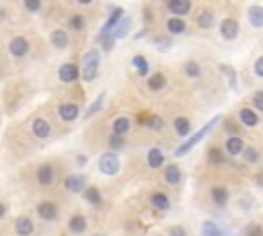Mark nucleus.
I'll return each instance as SVG.
<instances>
[{"label":"nucleus","mask_w":263,"mask_h":236,"mask_svg":"<svg viewBox=\"0 0 263 236\" xmlns=\"http://www.w3.org/2000/svg\"><path fill=\"white\" fill-rule=\"evenodd\" d=\"M99 64H101V55L97 49H89L85 55H82V64H80V76L82 80L93 82L99 74Z\"/></svg>","instance_id":"f257e3e1"},{"label":"nucleus","mask_w":263,"mask_h":236,"mask_svg":"<svg viewBox=\"0 0 263 236\" xmlns=\"http://www.w3.org/2000/svg\"><path fill=\"white\" fill-rule=\"evenodd\" d=\"M218 121H220V115H216L214 119H210V121H208L206 126H204L202 130H200V132H196V134H193V136L189 138V140H187L185 144H181V146H179V148L175 150V156H183V154H187V152H189V150H191L193 146H198V144H200V142L204 140V138H206L208 134L212 132V128L216 126Z\"/></svg>","instance_id":"f03ea898"},{"label":"nucleus","mask_w":263,"mask_h":236,"mask_svg":"<svg viewBox=\"0 0 263 236\" xmlns=\"http://www.w3.org/2000/svg\"><path fill=\"white\" fill-rule=\"evenodd\" d=\"M99 171L107 177H113L119 173V158L115 152H103L99 156Z\"/></svg>","instance_id":"7ed1b4c3"},{"label":"nucleus","mask_w":263,"mask_h":236,"mask_svg":"<svg viewBox=\"0 0 263 236\" xmlns=\"http://www.w3.org/2000/svg\"><path fill=\"white\" fill-rule=\"evenodd\" d=\"M8 51H10L12 58H25V55L29 53V41H27L25 37H12Z\"/></svg>","instance_id":"20e7f679"},{"label":"nucleus","mask_w":263,"mask_h":236,"mask_svg":"<svg viewBox=\"0 0 263 236\" xmlns=\"http://www.w3.org/2000/svg\"><path fill=\"white\" fill-rule=\"evenodd\" d=\"M239 21L237 19H224L222 23H220V35H222L226 41H232V39H237V35H239Z\"/></svg>","instance_id":"39448f33"},{"label":"nucleus","mask_w":263,"mask_h":236,"mask_svg":"<svg viewBox=\"0 0 263 236\" xmlns=\"http://www.w3.org/2000/svg\"><path fill=\"white\" fill-rule=\"evenodd\" d=\"M58 78L62 82H74L80 78V68L76 64H70V62H66L60 66V70H58Z\"/></svg>","instance_id":"423d86ee"},{"label":"nucleus","mask_w":263,"mask_h":236,"mask_svg":"<svg viewBox=\"0 0 263 236\" xmlns=\"http://www.w3.org/2000/svg\"><path fill=\"white\" fill-rule=\"evenodd\" d=\"M167 8L173 17H185L191 10V0H167Z\"/></svg>","instance_id":"0eeeda50"},{"label":"nucleus","mask_w":263,"mask_h":236,"mask_svg":"<svg viewBox=\"0 0 263 236\" xmlns=\"http://www.w3.org/2000/svg\"><path fill=\"white\" fill-rule=\"evenodd\" d=\"M31 132L35 138H39V140H46V138H50V134H52V126H50V121L37 117L31 123Z\"/></svg>","instance_id":"6e6552de"},{"label":"nucleus","mask_w":263,"mask_h":236,"mask_svg":"<svg viewBox=\"0 0 263 236\" xmlns=\"http://www.w3.org/2000/svg\"><path fill=\"white\" fill-rule=\"evenodd\" d=\"M58 115L62 121H74L80 115V109L76 103H64L58 107Z\"/></svg>","instance_id":"1a4fd4ad"},{"label":"nucleus","mask_w":263,"mask_h":236,"mask_svg":"<svg viewBox=\"0 0 263 236\" xmlns=\"http://www.w3.org/2000/svg\"><path fill=\"white\" fill-rule=\"evenodd\" d=\"M123 12H126V10H123L121 6H115V10H113L111 15H109V19L105 21V25H103V29H101V33H99V35H107V33H111V31L115 29V25L123 19Z\"/></svg>","instance_id":"9d476101"},{"label":"nucleus","mask_w":263,"mask_h":236,"mask_svg":"<svg viewBox=\"0 0 263 236\" xmlns=\"http://www.w3.org/2000/svg\"><path fill=\"white\" fill-rule=\"evenodd\" d=\"M37 214L41 220H56L58 218V205L52 201H41L37 205Z\"/></svg>","instance_id":"9b49d317"},{"label":"nucleus","mask_w":263,"mask_h":236,"mask_svg":"<svg viewBox=\"0 0 263 236\" xmlns=\"http://www.w3.org/2000/svg\"><path fill=\"white\" fill-rule=\"evenodd\" d=\"M243 150H245V142H243L241 136H230L228 140H226V152H228L230 156L243 154Z\"/></svg>","instance_id":"f8f14e48"},{"label":"nucleus","mask_w":263,"mask_h":236,"mask_svg":"<svg viewBox=\"0 0 263 236\" xmlns=\"http://www.w3.org/2000/svg\"><path fill=\"white\" fill-rule=\"evenodd\" d=\"M35 177H37L39 185H52L53 183V169L50 164H41L37 169V173H35Z\"/></svg>","instance_id":"ddd939ff"},{"label":"nucleus","mask_w":263,"mask_h":236,"mask_svg":"<svg viewBox=\"0 0 263 236\" xmlns=\"http://www.w3.org/2000/svg\"><path fill=\"white\" fill-rule=\"evenodd\" d=\"M15 230L21 236H31L33 234V222H31V218H27V216L17 218L15 220Z\"/></svg>","instance_id":"4468645a"},{"label":"nucleus","mask_w":263,"mask_h":236,"mask_svg":"<svg viewBox=\"0 0 263 236\" xmlns=\"http://www.w3.org/2000/svg\"><path fill=\"white\" fill-rule=\"evenodd\" d=\"M239 119L243 121V126H247V128H255L257 123H259L257 113H255L253 109H249V107H243V109L239 111Z\"/></svg>","instance_id":"2eb2a0df"},{"label":"nucleus","mask_w":263,"mask_h":236,"mask_svg":"<svg viewBox=\"0 0 263 236\" xmlns=\"http://www.w3.org/2000/svg\"><path fill=\"white\" fill-rule=\"evenodd\" d=\"M50 41H52V46L56 47V49H66V47H68V44H70V39H68L66 31H62V29L52 31V35H50Z\"/></svg>","instance_id":"dca6fc26"},{"label":"nucleus","mask_w":263,"mask_h":236,"mask_svg":"<svg viewBox=\"0 0 263 236\" xmlns=\"http://www.w3.org/2000/svg\"><path fill=\"white\" fill-rule=\"evenodd\" d=\"M150 203H152V207H155V210H158V212H167L169 207H171V199L164 195V193H152Z\"/></svg>","instance_id":"f3484780"},{"label":"nucleus","mask_w":263,"mask_h":236,"mask_svg":"<svg viewBox=\"0 0 263 236\" xmlns=\"http://www.w3.org/2000/svg\"><path fill=\"white\" fill-rule=\"evenodd\" d=\"M64 187L70 191V193H80L82 189H85V177H80V175L68 177L66 181H64Z\"/></svg>","instance_id":"a211bd4d"},{"label":"nucleus","mask_w":263,"mask_h":236,"mask_svg":"<svg viewBox=\"0 0 263 236\" xmlns=\"http://www.w3.org/2000/svg\"><path fill=\"white\" fill-rule=\"evenodd\" d=\"M247 17H249V23H251V27H255V29H261L263 27V6H251L247 12Z\"/></svg>","instance_id":"6ab92c4d"},{"label":"nucleus","mask_w":263,"mask_h":236,"mask_svg":"<svg viewBox=\"0 0 263 236\" xmlns=\"http://www.w3.org/2000/svg\"><path fill=\"white\" fill-rule=\"evenodd\" d=\"M164 181L169 185H179L181 183V169H179L177 164H169L167 169H164Z\"/></svg>","instance_id":"aec40b11"},{"label":"nucleus","mask_w":263,"mask_h":236,"mask_svg":"<svg viewBox=\"0 0 263 236\" xmlns=\"http://www.w3.org/2000/svg\"><path fill=\"white\" fill-rule=\"evenodd\" d=\"M185 29H187V25L181 17H171L167 21V31L171 35H181V33H185Z\"/></svg>","instance_id":"412c9836"},{"label":"nucleus","mask_w":263,"mask_h":236,"mask_svg":"<svg viewBox=\"0 0 263 236\" xmlns=\"http://www.w3.org/2000/svg\"><path fill=\"white\" fill-rule=\"evenodd\" d=\"M130 27H132V17H126L123 15V19L115 25V29L111 31V35L115 37V39H121V37H126L128 33H130Z\"/></svg>","instance_id":"4be33fe9"},{"label":"nucleus","mask_w":263,"mask_h":236,"mask_svg":"<svg viewBox=\"0 0 263 236\" xmlns=\"http://www.w3.org/2000/svg\"><path fill=\"white\" fill-rule=\"evenodd\" d=\"M68 230H70L72 234H82V232H85L87 230V220H85V216H80V214L72 216L70 222H68Z\"/></svg>","instance_id":"5701e85b"},{"label":"nucleus","mask_w":263,"mask_h":236,"mask_svg":"<svg viewBox=\"0 0 263 236\" xmlns=\"http://www.w3.org/2000/svg\"><path fill=\"white\" fill-rule=\"evenodd\" d=\"M164 85H167V76H164L162 72H155L152 76H148V89H150L152 93L162 91Z\"/></svg>","instance_id":"b1692460"},{"label":"nucleus","mask_w":263,"mask_h":236,"mask_svg":"<svg viewBox=\"0 0 263 236\" xmlns=\"http://www.w3.org/2000/svg\"><path fill=\"white\" fill-rule=\"evenodd\" d=\"M164 164V154L158 148H150L148 150V166L150 169H160Z\"/></svg>","instance_id":"393cba45"},{"label":"nucleus","mask_w":263,"mask_h":236,"mask_svg":"<svg viewBox=\"0 0 263 236\" xmlns=\"http://www.w3.org/2000/svg\"><path fill=\"white\" fill-rule=\"evenodd\" d=\"M212 201L216 203V205H220V207H224L226 203H228V191L224 189V187H212Z\"/></svg>","instance_id":"a878e982"},{"label":"nucleus","mask_w":263,"mask_h":236,"mask_svg":"<svg viewBox=\"0 0 263 236\" xmlns=\"http://www.w3.org/2000/svg\"><path fill=\"white\" fill-rule=\"evenodd\" d=\"M173 128H175V132L181 136V138H185V136L191 134V123H189L187 117H177L175 123H173Z\"/></svg>","instance_id":"bb28decb"},{"label":"nucleus","mask_w":263,"mask_h":236,"mask_svg":"<svg viewBox=\"0 0 263 236\" xmlns=\"http://www.w3.org/2000/svg\"><path fill=\"white\" fill-rule=\"evenodd\" d=\"M132 66L136 68L138 74H140V76H148V72H150L148 60L144 58V55H134V58H132Z\"/></svg>","instance_id":"cd10ccee"},{"label":"nucleus","mask_w":263,"mask_h":236,"mask_svg":"<svg viewBox=\"0 0 263 236\" xmlns=\"http://www.w3.org/2000/svg\"><path fill=\"white\" fill-rule=\"evenodd\" d=\"M130 128H132V121H130L128 117H117V119L113 121V134H117V136L128 134Z\"/></svg>","instance_id":"c85d7f7f"},{"label":"nucleus","mask_w":263,"mask_h":236,"mask_svg":"<svg viewBox=\"0 0 263 236\" xmlns=\"http://www.w3.org/2000/svg\"><path fill=\"white\" fill-rule=\"evenodd\" d=\"M82 195H85V199H87L91 205H99V203H101V193H99V189H95V187L82 189Z\"/></svg>","instance_id":"c756f323"},{"label":"nucleus","mask_w":263,"mask_h":236,"mask_svg":"<svg viewBox=\"0 0 263 236\" xmlns=\"http://www.w3.org/2000/svg\"><path fill=\"white\" fill-rule=\"evenodd\" d=\"M202 236H224L216 222H204L202 224Z\"/></svg>","instance_id":"7c9ffc66"},{"label":"nucleus","mask_w":263,"mask_h":236,"mask_svg":"<svg viewBox=\"0 0 263 236\" xmlns=\"http://www.w3.org/2000/svg\"><path fill=\"white\" fill-rule=\"evenodd\" d=\"M103 101H105V93H101L97 99L91 103V107L87 109V113H85V119H89V117H93L95 113H99L101 111V107H103Z\"/></svg>","instance_id":"2f4dec72"},{"label":"nucleus","mask_w":263,"mask_h":236,"mask_svg":"<svg viewBox=\"0 0 263 236\" xmlns=\"http://www.w3.org/2000/svg\"><path fill=\"white\" fill-rule=\"evenodd\" d=\"M144 123H146V128H150L152 132H160L164 128V119L160 115H148Z\"/></svg>","instance_id":"473e14b6"},{"label":"nucleus","mask_w":263,"mask_h":236,"mask_svg":"<svg viewBox=\"0 0 263 236\" xmlns=\"http://www.w3.org/2000/svg\"><path fill=\"white\" fill-rule=\"evenodd\" d=\"M212 25H214V12L204 10L202 15L198 17V27H200V29H210Z\"/></svg>","instance_id":"72a5a7b5"},{"label":"nucleus","mask_w":263,"mask_h":236,"mask_svg":"<svg viewBox=\"0 0 263 236\" xmlns=\"http://www.w3.org/2000/svg\"><path fill=\"white\" fill-rule=\"evenodd\" d=\"M208 162H210V164H222V162H226L222 150H220V148H210V152H208Z\"/></svg>","instance_id":"f704fd0d"},{"label":"nucleus","mask_w":263,"mask_h":236,"mask_svg":"<svg viewBox=\"0 0 263 236\" xmlns=\"http://www.w3.org/2000/svg\"><path fill=\"white\" fill-rule=\"evenodd\" d=\"M185 74H187L189 78H200V74H202L200 64H198V62H193V60H189V62L185 64Z\"/></svg>","instance_id":"c9c22d12"},{"label":"nucleus","mask_w":263,"mask_h":236,"mask_svg":"<svg viewBox=\"0 0 263 236\" xmlns=\"http://www.w3.org/2000/svg\"><path fill=\"white\" fill-rule=\"evenodd\" d=\"M68 27H70L72 31H82V29H85V19H82V15L70 17V21H68Z\"/></svg>","instance_id":"e433bc0d"},{"label":"nucleus","mask_w":263,"mask_h":236,"mask_svg":"<svg viewBox=\"0 0 263 236\" xmlns=\"http://www.w3.org/2000/svg\"><path fill=\"white\" fill-rule=\"evenodd\" d=\"M243 154H245V160H247V162H257V160H259V152H257L255 148L243 150Z\"/></svg>","instance_id":"4c0bfd02"},{"label":"nucleus","mask_w":263,"mask_h":236,"mask_svg":"<svg viewBox=\"0 0 263 236\" xmlns=\"http://www.w3.org/2000/svg\"><path fill=\"white\" fill-rule=\"evenodd\" d=\"M23 4L29 12H37L41 8V0H23Z\"/></svg>","instance_id":"58836bf2"},{"label":"nucleus","mask_w":263,"mask_h":236,"mask_svg":"<svg viewBox=\"0 0 263 236\" xmlns=\"http://www.w3.org/2000/svg\"><path fill=\"white\" fill-rule=\"evenodd\" d=\"M253 105H255L257 111H263V91H257L253 94Z\"/></svg>","instance_id":"ea45409f"},{"label":"nucleus","mask_w":263,"mask_h":236,"mask_svg":"<svg viewBox=\"0 0 263 236\" xmlns=\"http://www.w3.org/2000/svg\"><path fill=\"white\" fill-rule=\"evenodd\" d=\"M109 146L111 148H121L123 146V140H121V136H117V134H111V138H109Z\"/></svg>","instance_id":"a19ab883"},{"label":"nucleus","mask_w":263,"mask_h":236,"mask_svg":"<svg viewBox=\"0 0 263 236\" xmlns=\"http://www.w3.org/2000/svg\"><path fill=\"white\" fill-rule=\"evenodd\" d=\"M220 70L228 74V82H230V87L234 89V78H237V74H234V70H232L230 66H220Z\"/></svg>","instance_id":"79ce46f5"},{"label":"nucleus","mask_w":263,"mask_h":236,"mask_svg":"<svg viewBox=\"0 0 263 236\" xmlns=\"http://www.w3.org/2000/svg\"><path fill=\"white\" fill-rule=\"evenodd\" d=\"M253 72H255V76L263 78V55H261V58H257V60H255V66H253Z\"/></svg>","instance_id":"37998d69"},{"label":"nucleus","mask_w":263,"mask_h":236,"mask_svg":"<svg viewBox=\"0 0 263 236\" xmlns=\"http://www.w3.org/2000/svg\"><path fill=\"white\" fill-rule=\"evenodd\" d=\"M247 236H263V228H261L259 224L249 226V230H247Z\"/></svg>","instance_id":"c03bdc74"},{"label":"nucleus","mask_w":263,"mask_h":236,"mask_svg":"<svg viewBox=\"0 0 263 236\" xmlns=\"http://www.w3.org/2000/svg\"><path fill=\"white\" fill-rule=\"evenodd\" d=\"M171 236H187V232L181 226H173L171 228Z\"/></svg>","instance_id":"a18cd8bd"},{"label":"nucleus","mask_w":263,"mask_h":236,"mask_svg":"<svg viewBox=\"0 0 263 236\" xmlns=\"http://www.w3.org/2000/svg\"><path fill=\"white\" fill-rule=\"evenodd\" d=\"M224 126H226V130H228V132H232V134H239V128H237V126H234V123H232V121H226V123H224Z\"/></svg>","instance_id":"49530a36"},{"label":"nucleus","mask_w":263,"mask_h":236,"mask_svg":"<svg viewBox=\"0 0 263 236\" xmlns=\"http://www.w3.org/2000/svg\"><path fill=\"white\" fill-rule=\"evenodd\" d=\"M157 44H158V47H164V49H167V47L171 46V41H169V39H157Z\"/></svg>","instance_id":"de8ad7c7"},{"label":"nucleus","mask_w":263,"mask_h":236,"mask_svg":"<svg viewBox=\"0 0 263 236\" xmlns=\"http://www.w3.org/2000/svg\"><path fill=\"white\" fill-rule=\"evenodd\" d=\"M4 214H6V207H4L2 203H0V220H2V218H4Z\"/></svg>","instance_id":"09e8293b"},{"label":"nucleus","mask_w":263,"mask_h":236,"mask_svg":"<svg viewBox=\"0 0 263 236\" xmlns=\"http://www.w3.org/2000/svg\"><path fill=\"white\" fill-rule=\"evenodd\" d=\"M76 162L82 166V164H87V158H85V156H78V158H76Z\"/></svg>","instance_id":"8fccbe9b"},{"label":"nucleus","mask_w":263,"mask_h":236,"mask_svg":"<svg viewBox=\"0 0 263 236\" xmlns=\"http://www.w3.org/2000/svg\"><path fill=\"white\" fill-rule=\"evenodd\" d=\"M76 2H78V4H85V6H87V4H91V2H93V0H76Z\"/></svg>","instance_id":"3c124183"},{"label":"nucleus","mask_w":263,"mask_h":236,"mask_svg":"<svg viewBox=\"0 0 263 236\" xmlns=\"http://www.w3.org/2000/svg\"><path fill=\"white\" fill-rule=\"evenodd\" d=\"M259 183H263V175H259Z\"/></svg>","instance_id":"603ef678"}]
</instances>
